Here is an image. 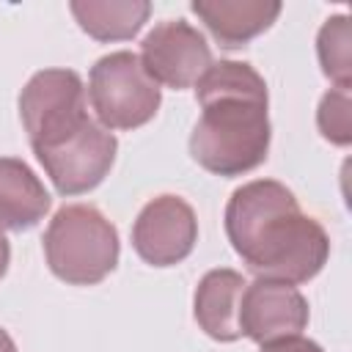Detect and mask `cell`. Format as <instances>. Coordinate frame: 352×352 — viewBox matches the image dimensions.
Returning a JSON list of instances; mask_svg holds the SVG:
<instances>
[{
  "label": "cell",
  "instance_id": "cell-13",
  "mask_svg": "<svg viewBox=\"0 0 352 352\" xmlns=\"http://www.w3.org/2000/svg\"><path fill=\"white\" fill-rule=\"evenodd\" d=\"M69 8L77 25L96 41H126L151 14L146 0H72Z\"/></svg>",
  "mask_w": 352,
  "mask_h": 352
},
{
  "label": "cell",
  "instance_id": "cell-14",
  "mask_svg": "<svg viewBox=\"0 0 352 352\" xmlns=\"http://www.w3.org/2000/svg\"><path fill=\"white\" fill-rule=\"evenodd\" d=\"M316 52H319V63L324 77H330L336 82V88L349 91V80H352V33H349V16L338 14L330 16L316 38Z\"/></svg>",
  "mask_w": 352,
  "mask_h": 352
},
{
  "label": "cell",
  "instance_id": "cell-18",
  "mask_svg": "<svg viewBox=\"0 0 352 352\" xmlns=\"http://www.w3.org/2000/svg\"><path fill=\"white\" fill-rule=\"evenodd\" d=\"M0 352H16V344L11 341V336L0 327Z\"/></svg>",
  "mask_w": 352,
  "mask_h": 352
},
{
  "label": "cell",
  "instance_id": "cell-8",
  "mask_svg": "<svg viewBox=\"0 0 352 352\" xmlns=\"http://www.w3.org/2000/svg\"><path fill=\"white\" fill-rule=\"evenodd\" d=\"M195 242V212L179 195H160L148 201L132 226V248L151 267H173L184 261Z\"/></svg>",
  "mask_w": 352,
  "mask_h": 352
},
{
  "label": "cell",
  "instance_id": "cell-17",
  "mask_svg": "<svg viewBox=\"0 0 352 352\" xmlns=\"http://www.w3.org/2000/svg\"><path fill=\"white\" fill-rule=\"evenodd\" d=\"M8 261H11V248H8L6 234H0V278H3L6 270H8Z\"/></svg>",
  "mask_w": 352,
  "mask_h": 352
},
{
  "label": "cell",
  "instance_id": "cell-16",
  "mask_svg": "<svg viewBox=\"0 0 352 352\" xmlns=\"http://www.w3.org/2000/svg\"><path fill=\"white\" fill-rule=\"evenodd\" d=\"M258 352H324V349L316 341H311L302 333H297V336H283V338L264 341Z\"/></svg>",
  "mask_w": 352,
  "mask_h": 352
},
{
  "label": "cell",
  "instance_id": "cell-12",
  "mask_svg": "<svg viewBox=\"0 0 352 352\" xmlns=\"http://www.w3.org/2000/svg\"><path fill=\"white\" fill-rule=\"evenodd\" d=\"M50 212L41 179L16 157H0V234L33 228Z\"/></svg>",
  "mask_w": 352,
  "mask_h": 352
},
{
  "label": "cell",
  "instance_id": "cell-9",
  "mask_svg": "<svg viewBox=\"0 0 352 352\" xmlns=\"http://www.w3.org/2000/svg\"><path fill=\"white\" fill-rule=\"evenodd\" d=\"M308 324V300L297 286L256 278L245 283L239 300V330L256 344L297 336Z\"/></svg>",
  "mask_w": 352,
  "mask_h": 352
},
{
  "label": "cell",
  "instance_id": "cell-11",
  "mask_svg": "<svg viewBox=\"0 0 352 352\" xmlns=\"http://www.w3.org/2000/svg\"><path fill=\"white\" fill-rule=\"evenodd\" d=\"M245 278L236 270H209L195 289V322L214 341H236L239 330V300Z\"/></svg>",
  "mask_w": 352,
  "mask_h": 352
},
{
  "label": "cell",
  "instance_id": "cell-6",
  "mask_svg": "<svg viewBox=\"0 0 352 352\" xmlns=\"http://www.w3.org/2000/svg\"><path fill=\"white\" fill-rule=\"evenodd\" d=\"M118 140L99 121L82 124L74 135L36 148V160L60 195H80L94 190L113 168Z\"/></svg>",
  "mask_w": 352,
  "mask_h": 352
},
{
  "label": "cell",
  "instance_id": "cell-7",
  "mask_svg": "<svg viewBox=\"0 0 352 352\" xmlns=\"http://www.w3.org/2000/svg\"><path fill=\"white\" fill-rule=\"evenodd\" d=\"M140 63L157 85L190 88L212 66V50L198 28L184 19H165L154 25L140 44Z\"/></svg>",
  "mask_w": 352,
  "mask_h": 352
},
{
  "label": "cell",
  "instance_id": "cell-1",
  "mask_svg": "<svg viewBox=\"0 0 352 352\" xmlns=\"http://www.w3.org/2000/svg\"><path fill=\"white\" fill-rule=\"evenodd\" d=\"M226 234L250 272L292 286L311 280L330 256L324 228L302 214L286 184L272 179H256L231 192Z\"/></svg>",
  "mask_w": 352,
  "mask_h": 352
},
{
  "label": "cell",
  "instance_id": "cell-5",
  "mask_svg": "<svg viewBox=\"0 0 352 352\" xmlns=\"http://www.w3.org/2000/svg\"><path fill=\"white\" fill-rule=\"evenodd\" d=\"M19 118L33 151L74 135L91 121L80 74L72 69L36 72L19 94Z\"/></svg>",
  "mask_w": 352,
  "mask_h": 352
},
{
  "label": "cell",
  "instance_id": "cell-3",
  "mask_svg": "<svg viewBox=\"0 0 352 352\" xmlns=\"http://www.w3.org/2000/svg\"><path fill=\"white\" fill-rule=\"evenodd\" d=\"M44 256L63 283L94 286L118 264V231L96 206L69 204L44 231Z\"/></svg>",
  "mask_w": 352,
  "mask_h": 352
},
{
  "label": "cell",
  "instance_id": "cell-4",
  "mask_svg": "<svg viewBox=\"0 0 352 352\" xmlns=\"http://www.w3.org/2000/svg\"><path fill=\"white\" fill-rule=\"evenodd\" d=\"M88 102L104 129H138L157 116L162 91L146 74L140 58L121 50L91 66Z\"/></svg>",
  "mask_w": 352,
  "mask_h": 352
},
{
  "label": "cell",
  "instance_id": "cell-2",
  "mask_svg": "<svg viewBox=\"0 0 352 352\" xmlns=\"http://www.w3.org/2000/svg\"><path fill=\"white\" fill-rule=\"evenodd\" d=\"M201 118L190 135L192 160L217 176H242L270 151L267 82L242 60L212 63L195 82Z\"/></svg>",
  "mask_w": 352,
  "mask_h": 352
},
{
  "label": "cell",
  "instance_id": "cell-15",
  "mask_svg": "<svg viewBox=\"0 0 352 352\" xmlns=\"http://www.w3.org/2000/svg\"><path fill=\"white\" fill-rule=\"evenodd\" d=\"M349 107H352L349 91H344V88H333L322 96L319 113H316L322 138H327L336 146H349V140H352V110Z\"/></svg>",
  "mask_w": 352,
  "mask_h": 352
},
{
  "label": "cell",
  "instance_id": "cell-10",
  "mask_svg": "<svg viewBox=\"0 0 352 352\" xmlns=\"http://www.w3.org/2000/svg\"><path fill=\"white\" fill-rule=\"evenodd\" d=\"M190 8L220 47L234 50L270 30L283 6L278 0H195Z\"/></svg>",
  "mask_w": 352,
  "mask_h": 352
}]
</instances>
